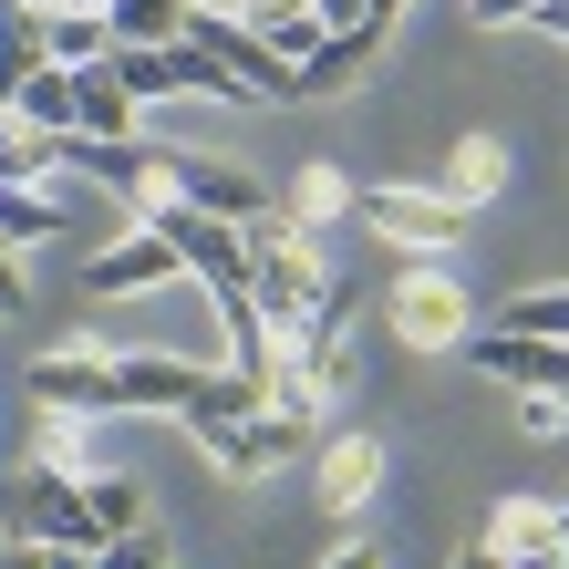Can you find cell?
Returning <instances> with one entry per match:
<instances>
[{"label":"cell","mask_w":569,"mask_h":569,"mask_svg":"<svg viewBox=\"0 0 569 569\" xmlns=\"http://www.w3.org/2000/svg\"><path fill=\"white\" fill-rule=\"evenodd\" d=\"M249 300L270 311V331H311L331 311H352V290L331 280V259H321V228H300L290 208H270L249 228Z\"/></svg>","instance_id":"6da1fadb"},{"label":"cell","mask_w":569,"mask_h":569,"mask_svg":"<svg viewBox=\"0 0 569 569\" xmlns=\"http://www.w3.org/2000/svg\"><path fill=\"white\" fill-rule=\"evenodd\" d=\"M383 331L405 352H466L477 342V290H466L446 259H415V270H393V290H383Z\"/></svg>","instance_id":"7a4b0ae2"},{"label":"cell","mask_w":569,"mask_h":569,"mask_svg":"<svg viewBox=\"0 0 569 569\" xmlns=\"http://www.w3.org/2000/svg\"><path fill=\"white\" fill-rule=\"evenodd\" d=\"M0 518H11V539H42V549H83V559L104 549V518H93L83 477H73V466H42V456H31L21 477H11Z\"/></svg>","instance_id":"3957f363"},{"label":"cell","mask_w":569,"mask_h":569,"mask_svg":"<svg viewBox=\"0 0 569 569\" xmlns=\"http://www.w3.org/2000/svg\"><path fill=\"white\" fill-rule=\"evenodd\" d=\"M146 228H166V239L187 249V280H208V290L249 280V228L239 218H208V208H187V197L166 187V197H146Z\"/></svg>","instance_id":"277c9868"},{"label":"cell","mask_w":569,"mask_h":569,"mask_svg":"<svg viewBox=\"0 0 569 569\" xmlns=\"http://www.w3.org/2000/svg\"><path fill=\"white\" fill-rule=\"evenodd\" d=\"M362 228H373V239H393V249H456V239H466V208H456L446 187L393 177V187L362 197Z\"/></svg>","instance_id":"5b68a950"},{"label":"cell","mask_w":569,"mask_h":569,"mask_svg":"<svg viewBox=\"0 0 569 569\" xmlns=\"http://www.w3.org/2000/svg\"><path fill=\"white\" fill-rule=\"evenodd\" d=\"M166 187H177L187 208H208V218H239V228H259V218H270V187H259L239 156H197V146H166Z\"/></svg>","instance_id":"8992f818"},{"label":"cell","mask_w":569,"mask_h":569,"mask_svg":"<svg viewBox=\"0 0 569 569\" xmlns=\"http://www.w3.org/2000/svg\"><path fill=\"white\" fill-rule=\"evenodd\" d=\"M383 477H393V446H383L373 425L331 435V446L311 456V497H321L331 518H362V508H373V497H383Z\"/></svg>","instance_id":"52a82bcc"},{"label":"cell","mask_w":569,"mask_h":569,"mask_svg":"<svg viewBox=\"0 0 569 569\" xmlns=\"http://www.w3.org/2000/svg\"><path fill=\"white\" fill-rule=\"evenodd\" d=\"M166 280H187V249L166 239V228H124L114 249L83 259V290L93 300H136V290H166Z\"/></svg>","instance_id":"ba28073f"},{"label":"cell","mask_w":569,"mask_h":569,"mask_svg":"<svg viewBox=\"0 0 569 569\" xmlns=\"http://www.w3.org/2000/svg\"><path fill=\"white\" fill-rule=\"evenodd\" d=\"M477 539L497 549V569H569V528H559V497H497Z\"/></svg>","instance_id":"9c48e42d"},{"label":"cell","mask_w":569,"mask_h":569,"mask_svg":"<svg viewBox=\"0 0 569 569\" xmlns=\"http://www.w3.org/2000/svg\"><path fill=\"white\" fill-rule=\"evenodd\" d=\"M31 405H52V415H114V352L104 342L42 352V362H31Z\"/></svg>","instance_id":"30bf717a"},{"label":"cell","mask_w":569,"mask_h":569,"mask_svg":"<svg viewBox=\"0 0 569 569\" xmlns=\"http://www.w3.org/2000/svg\"><path fill=\"white\" fill-rule=\"evenodd\" d=\"M259 415H270V393H259V383L239 373V362H228V373H208V383H197V405H187L177 425L197 435V456H208V466H218V456H228V446H239V435H249Z\"/></svg>","instance_id":"8fae6325"},{"label":"cell","mask_w":569,"mask_h":569,"mask_svg":"<svg viewBox=\"0 0 569 569\" xmlns=\"http://www.w3.org/2000/svg\"><path fill=\"white\" fill-rule=\"evenodd\" d=\"M466 352H477V373H497L508 393H569V342H539V331H508V321H497Z\"/></svg>","instance_id":"7c38bea8"},{"label":"cell","mask_w":569,"mask_h":569,"mask_svg":"<svg viewBox=\"0 0 569 569\" xmlns=\"http://www.w3.org/2000/svg\"><path fill=\"white\" fill-rule=\"evenodd\" d=\"M208 362H177V352H114V415H187Z\"/></svg>","instance_id":"4fadbf2b"},{"label":"cell","mask_w":569,"mask_h":569,"mask_svg":"<svg viewBox=\"0 0 569 569\" xmlns=\"http://www.w3.org/2000/svg\"><path fill=\"white\" fill-rule=\"evenodd\" d=\"M300 456H311V425H300V415H280V405H270V415H259V425L239 435V446H228V456H218V477H228V487H270V477H280V466H300Z\"/></svg>","instance_id":"5bb4252c"},{"label":"cell","mask_w":569,"mask_h":569,"mask_svg":"<svg viewBox=\"0 0 569 569\" xmlns=\"http://www.w3.org/2000/svg\"><path fill=\"white\" fill-rule=\"evenodd\" d=\"M383 31L393 21H352V31H321L311 52H300V93H352V73L383 52Z\"/></svg>","instance_id":"9a60e30c"},{"label":"cell","mask_w":569,"mask_h":569,"mask_svg":"<svg viewBox=\"0 0 569 569\" xmlns=\"http://www.w3.org/2000/svg\"><path fill=\"white\" fill-rule=\"evenodd\" d=\"M435 187H446V197H456V208H466V218H477V208H487V197H497V187H508V136H456V156H446V177H435Z\"/></svg>","instance_id":"2e32d148"},{"label":"cell","mask_w":569,"mask_h":569,"mask_svg":"<svg viewBox=\"0 0 569 569\" xmlns=\"http://www.w3.org/2000/svg\"><path fill=\"white\" fill-rule=\"evenodd\" d=\"M73 136H146V104L104 73V62H93V73H73Z\"/></svg>","instance_id":"e0dca14e"},{"label":"cell","mask_w":569,"mask_h":569,"mask_svg":"<svg viewBox=\"0 0 569 569\" xmlns=\"http://www.w3.org/2000/svg\"><path fill=\"white\" fill-rule=\"evenodd\" d=\"M42 42H52V62L93 73V62H114V11H104V0H83V11H42Z\"/></svg>","instance_id":"ac0fdd59"},{"label":"cell","mask_w":569,"mask_h":569,"mask_svg":"<svg viewBox=\"0 0 569 569\" xmlns=\"http://www.w3.org/2000/svg\"><path fill=\"white\" fill-rule=\"evenodd\" d=\"M352 208H362V197H352L342 166H331V156H300V177H290V218H300V228H331V218H352Z\"/></svg>","instance_id":"d6986e66"},{"label":"cell","mask_w":569,"mask_h":569,"mask_svg":"<svg viewBox=\"0 0 569 569\" xmlns=\"http://www.w3.org/2000/svg\"><path fill=\"white\" fill-rule=\"evenodd\" d=\"M11 114L42 124V136H73V62H42V73L11 83Z\"/></svg>","instance_id":"ffe728a7"},{"label":"cell","mask_w":569,"mask_h":569,"mask_svg":"<svg viewBox=\"0 0 569 569\" xmlns=\"http://www.w3.org/2000/svg\"><path fill=\"white\" fill-rule=\"evenodd\" d=\"M52 166H62V136L0 114V187H52Z\"/></svg>","instance_id":"44dd1931"},{"label":"cell","mask_w":569,"mask_h":569,"mask_svg":"<svg viewBox=\"0 0 569 569\" xmlns=\"http://www.w3.org/2000/svg\"><path fill=\"white\" fill-rule=\"evenodd\" d=\"M104 73L136 93V104H166V93H187V83H177V42H114Z\"/></svg>","instance_id":"7402d4cb"},{"label":"cell","mask_w":569,"mask_h":569,"mask_svg":"<svg viewBox=\"0 0 569 569\" xmlns=\"http://www.w3.org/2000/svg\"><path fill=\"white\" fill-rule=\"evenodd\" d=\"M73 228V208H62L52 187H0V239L11 249H31V239H62Z\"/></svg>","instance_id":"603a6c76"},{"label":"cell","mask_w":569,"mask_h":569,"mask_svg":"<svg viewBox=\"0 0 569 569\" xmlns=\"http://www.w3.org/2000/svg\"><path fill=\"white\" fill-rule=\"evenodd\" d=\"M52 42H42V11H21V0H0V104H11L21 73H42Z\"/></svg>","instance_id":"cb8c5ba5"},{"label":"cell","mask_w":569,"mask_h":569,"mask_svg":"<svg viewBox=\"0 0 569 569\" xmlns=\"http://www.w3.org/2000/svg\"><path fill=\"white\" fill-rule=\"evenodd\" d=\"M114 11V42H187V0H104Z\"/></svg>","instance_id":"d4e9b609"},{"label":"cell","mask_w":569,"mask_h":569,"mask_svg":"<svg viewBox=\"0 0 569 569\" xmlns=\"http://www.w3.org/2000/svg\"><path fill=\"white\" fill-rule=\"evenodd\" d=\"M497 321H508V331H539V342H569V280H549V290H518Z\"/></svg>","instance_id":"484cf974"},{"label":"cell","mask_w":569,"mask_h":569,"mask_svg":"<svg viewBox=\"0 0 569 569\" xmlns=\"http://www.w3.org/2000/svg\"><path fill=\"white\" fill-rule=\"evenodd\" d=\"M83 497H93V518H104V539L146 528V487H136V477H83Z\"/></svg>","instance_id":"4316f807"},{"label":"cell","mask_w":569,"mask_h":569,"mask_svg":"<svg viewBox=\"0 0 569 569\" xmlns=\"http://www.w3.org/2000/svg\"><path fill=\"white\" fill-rule=\"evenodd\" d=\"M93 569H177V559H166V528L146 518V528H124V539L93 549Z\"/></svg>","instance_id":"83f0119b"},{"label":"cell","mask_w":569,"mask_h":569,"mask_svg":"<svg viewBox=\"0 0 569 569\" xmlns=\"http://www.w3.org/2000/svg\"><path fill=\"white\" fill-rule=\"evenodd\" d=\"M83 435H93V415H52V405H42V466H73V477H93V466H83Z\"/></svg>","instance_id":"f1b7e54d"},{"label":"cell","mask_w":569,"mask_h":569,"mask_svg":"<svg viewBox=\"0 0 569 569\" xmlns=\"http://www.w3.org/2000/svg\"><path fill=\"white\" fill-rule=\"evenodd\" d=\"M518 425L539 435V446H559L569 435V393H518Z\"/></svg>","instance_id":"f546056e"},{"label":"cell","mask_w":569,"mask_h":569,"mask_svg":"<svg viewBox=\"0 0 569 569\" xmlns=\"http://www.w3.org/2000/svg\"><path fill=\"white\" fill-rule=\"evenodd\" d=\"M31 300V280H21V259H11V239H0V311H21Z\"/></svg>","instance_id":"4dcf8cb0"},{"label":"cell","mask_w":569,"mask_h":569,"mask_svg":"<svg viewBox=\"0 0 569 569\" xmlns=\"http://www.w3.org/2000/svg\"><path fill=\"white\" fill-rule=\"evenodd\" d=\"M0 569H52V549L42 539H0Z\"/></svg>","instance_id":"1f68e13d"},{"label":"cell","mask_w":569,"mask_h":569,"mask_svg":"<svg viewBox=\"0 0 569 569\" xmlns=\"http://www.w3.org/2000/svg\"><path fill=\"white\" fill-rule=\"evenodd\" d=\"M321 569H383V549H373V539H342V549H331Z\"/></svg>","instance_id":"d6a6232c"},{"label":"cell","mask_w":569,"mask_h":569,"mask_svg":"<svg viewBox=\"0 0 569 569\" xmlns=\"http://www.w3.org/2000/svg\"><path fill=\"white\" fill-rule=\"evenodd\" d=\"M539 31H549V42H569V0H549V11H539Z\"/></svg>","instance_id":"836d02e7"},{"label":"cell","mask_w":569,"mask_h":569,"mask_svg":"<svg viewBox=\"0 0 569 569\" xmlns=\"http://www.w3.org/2000/svg\"><path fill=\"white\" fill-rule=\"evenodd\" d=\"M456 569H497V549H487V539H466V549H456Z\"/></svg>","instance_id":"e575fe53"},{"label":"cell","mask_w":569,"mask_h":569,"mask_svg":"<svg viewBox=\"0 0 569 569\" xmlns=\"http://www.w3.org/2000/svg\"><path fill=\"white\" fill-rule=\"evenodd\" d=\"M52 569H93V559H83V549H52Z\"/></svg>","instance_id":"d590c367"},{"label":"cell","mask_w":569,"mask_h":569,"mask_svg":"<svg viewBox=\"0 0 569 569\" xmlns=\"http://www.w3.org/2000/svg\"><path fill=\"white\" fill-rule=\"evenodd\" d=\"M187 11H249V0H187Z\"/></svg>","instance_id":"8d00e7d4"},{"label":"cell","mask_w":569,"mask_h":569,"mask_svg":"<svg viewBox=\"0 0 569 569\" xmlns=\"http://www.w3.org/2000/svg\"><path fill=\"white\" fill-rule=\"evenodd\" d=\"M21 11H83V0H21Z\"/></svg>","instance_id":"74e56055"},{"label":"cell","mask_w":569,"mask_h":569,"mask_svg":"<svg viewBox=\"0 0 569 569\" xmlns=\"http://www.w3.org/2000/svg\"><path fill=\"white\" fill-rule=\"evenodd\" d=\"M559 528H569V508H559Z\"/></svg>","instance_id":"f35d334b"},{"label":"cell","mask_w":569,"mask_h":569,"mask_svg":"<svg viewBox=\"0 0 569 569\" xmlns=\"http://www.w3.org/2000/svg\"><path fill=\"white\" fill-rule=\"evenodd\" d=\"M0 114H11V104H0Z\"/></svg>","instance_id":"ab89813d"}]
</instances>
